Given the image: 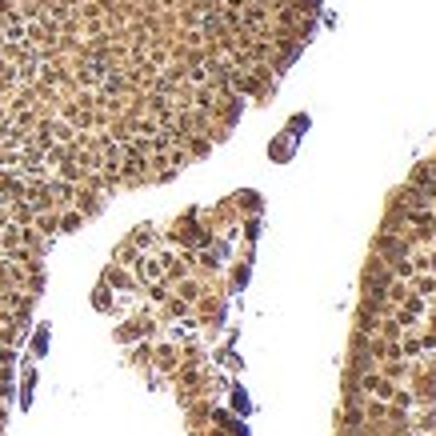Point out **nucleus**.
<instances>
[{"label": "nucleus", "mask_w": 436, "mask_h": 436, "mask_svg": "<svg viewBox=\"0 0 436 436\" xmlns=\"http://www.w3.org/2000/svg\"><path fill=\"white\" fill-rule=\"evenodd\" d=\"M396 345H400V356H408V360L425 353V345H420V336H408V333H400V336H396Z\"/></svg>", "instance_id": "423d86ee"}, {"label": "nucleus", "mask_w": 436, "mask_h": 436, "mask_svg": "<svg viewBox=\"0 0 436 436\" xmlns=\"http://www.w3.org/2000/svg\"><path fill=\"white\" fill-rule=\"evenodd\" d=\"M408 372H412V365H408V356H388V365H385V372H380V376L396 385V380H400V376H408Z\"/></svg>", "instance_id": "39448f33"}, {"label": "nucleus", "mask_w": 436, "mask_h": 436, "mask_svg": "<svg viewBox=\"0 0 436 436\" xmlns=\"http://www.w3.org/2000/svg\"><path fill=\"white\" fill-rule=\"evenodd\" d=\"M420 412L408 416V428H416L420 436H432L436 432V405H416Z\"/></svg>", "instance_id": "7ed1b4c3"}, {"label": "nucleus", "mask_w": 436, "mask_h": 436, "mask_svg": "<svg viewBox=\"0 0 436 436\" xmlns=\"http://www.w3.org/2000/svg\"><path fill=\"white\" fill-rule=\"evenodd\" d=\"M396 308H405L408 316H420V313L428 308V300H425V296H416V293H408V296H405V300H400Z\"/></svg>", "instance_id": "0eeeda50"}, {"label": "nucleus", "mask_w": 436, "mask_h": 436, "mask_svg": "<svg viewBox=\"0 0 436 436\" xmlns=\"http://www.w3.org/2000/svg\"><path fill=\"white\" fill-rule=\"evenodd\" d=\"M268 88L248 0H0V436L56 236L208 156Z\"/></svg>", "instance_id": "f257e3e1"}, {"label": "nucleus", "mask_w": 436, "mask_h": 436, "mask_svg": "<svg viewBox=\"0 0 436 436\" xmlns=\"http://www.w3.org/2000/svg\"><path fill=\"white\" fill-rule=\"evenodd\" d=\"M408 184H412V188H420V193H428L436 201V173H432V164H416L412 176H408Z\"/></svg>", "instance_id": "20e7f679"}, {"label": "nucleus", "mask_w": 436, "mask_h": 436, "mask_svg": "<svg viewBox=\"0 0 436 436\" xmlns=\"http://www.w3.org/2000/svg\"><path fill=\"white\" fill-rule=\"evenodd\" d=\"M412 240L416 236H408V233H380L376 236V256L385 264L405 260V256H412Z\"/></svg>", "instance_id": "f03ea898"}]
</instances>
